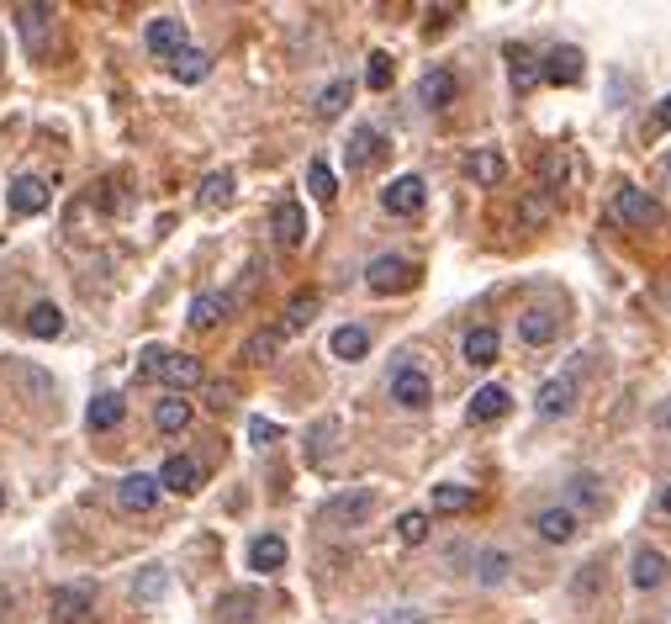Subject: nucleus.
I'll use <instances>...</instances> for the list:
<instances>
[{"label":"nucleus","instance_id":"nucleus-44","mask_svg":"<svg viewBox=\"0 0 671 624\" xmlns=\"http://www.w3.org/2000/svg\"><path fill=\"white\" fill-rule=\"evenodd\" d=\"M365 85H370V90H386V85H391V53H370Z\"/></svg>","mask_w":671,"mask_h":624},{"label":"nucleus","instance_id":"nucleus-3","mask_svg":"<svg viewBox=\"0 0 671 624\" xmlns=\"http://www.w3.org/2000/svg\"><path fill=\"white\" fill-rule=\"evenodd\" d=\"M16 27H22V43L32 59H48L53 53V6H16Z\"/></svg>","mask_w":671,"mask_h":624},{"label":"nucleus","instance_id":"nucleus-4","mask_svg":"<svg viewBox=\"0 0 671 624\" xmlns=\"http://www.w3.org/2000/svg\"><path fill=\"white\" fill-rule=\"evenodd\" d=\"M365 286L370 291H407L413 286V265L402 260V254H381V260H370V270H365Z\"/></svg>","mask_w":671,"mask_h":624},{"label":"nucleus","instance_id":"nucleus-37","mask_svg":"<svg viewBox=\"0 0 671 624\" xmlns=\"http://www.w3.org/2000/svg\"><path fill=\"white\" fill-rule=\"evenodd\" d=\"M312 318H318V291H296L286 302V328H307Z\"/></svg>","mask_w":671,"mask_h":624},{"label":"nucleus","instance_id":"nucleus-36","mask_svg":"<svg viewBox=\"0 0 671 624\" xmlns=\"http://www.w3.org/2000/svg\"><path fill=\"white\" fill-rule=\"evenodd\" d=\"M381 154V133L376 127H354V138H349V164H370Z\"/></svg>","mask_w":671,"mask_h":624},{"label":"nucleus","instance_id":"nucleus-27","mask_svg":"<svg viewBox=\"0 0 671 624\" xmlns=\"http://www.w3.org/2000/svg\"><path fill=\"white\" fill-rule=\"evenodd\" d=\"M228 297H222V291H201V297L191 302V328H217L222 318H228Z\"/></svg>","mask_w":671,"mask_h":624},{"label":"nucleus","instance_id":"nucleus-50","mask_svg":"<svg viewBox=\"0 0 671 624\" xmlns=\"http://www.w3.org/2000/svg\"><path fill=\"white\" fill-rule=\"evenodd\" d=\"M656 127H671V96L661 101V112H656Z\"/></svg>","mask_w":671,"mask_h":624},{"label":"nucleus","instance_id":"nucleus-49","mask_svg":"<svg viewBox=\"0 0 671 624\" xmlns=\"http://www.w3.org/2000/svg\"><path fill=\"white\" fill-rule=\"evenodd\" d=\"M159 365H164V350H143V376H159Z\"/></svg>","mask_w":671,"mask_h":624},{"label":"nucleus","instance_id":"nucleus-47","mask_svg":"<svg viewBox=\"0 0 671 624\" xmlns=\"http://www.w3.org/2000/svg\"><path fill=\"white\" fill-rule=\"evenodd\" d=\"M249 439H254L259 450H265V445H275V439H281V429H275L270 418H249Z\"/></svg>","mask_w":671,"mask_h":624},{"label":"nucleus","instance_id":"nucleus-24","mask_svg":"<svg viewBox=\"0 0 671 624\" xmlns=\"http://www.w3.org/2000/svg\"><path fill=\"white\" fill-rule=\"evenodd\" d=\"M122 397L117 392H101V397H90V413H85V424L96 429V434H106V429H117L122 424Z\"/></svg>","mask_w":671,"mask_h":624},{"label":"nucleus","instance_id":"nucleus-51","mask_svg":"<svg viewBox=\"0 0 671 624\" xmlns=\"http://www.w3.org/2000/svg\"><path fill=\"white\" fill-rule=\"evenodd\" d=\"M11 609V593H6V587H0V614H6Z\"/></svg>","mask_w":671,"mask_h":624},{"label":"nucleus","instance_id":"nucleus-16","mask_svg":"<svg viewBox=\"0 0 671 624\" xmlns=\"http://www.w3.org/2000/svg\"><path fill=\"white\" fill-rule=\"evenodd\" d=\"M555 334H561V318H555L550 307H529V312H518V339H524V344H550Z\"/></svg>","mask_w":671,"mask_h":624},{"label":"nucleus","instance_id":"nucleus-2","mask_svg":"<svg viewBox=\"0 0 671 624\" xmlns=\"http://www.w3.org/2000/svg\"><path fill=\"white\" fill-rule=\"evenodd\" d=\"M391 402H397V408H407V413H418V408H428V402H434V381L423 376V365L402 360L397 371H391Z\"/></svg>","mask_w":671,"mask_h":624},{"label":"nucleus","instance_id":"nucleus-12","mask_svg":"<svg viewBox=\"0 0 671 624\" xmlns=\"http://www.w3.org/2000/svg\"><path fill=\"white\" fill-rule=\"evenodd\" d=\"M270 228H275V244H286V249H302L307 244V212L296 207V201H281V207H275Z\"/></svg>","mask_w":671,"mask_h":624},{"label":"nucleus","instance_id":"nucleus-23","mask_svg":"<svg viewBox=\"0 0 671 624\" xmlns=\"http://www.w3.org/2000/svg\"><path fill=\"white\" fill-rule=\"evenodd\" d=\"M333 355L339 360H365L370 355V328H360V323L333 328Z\"/></svg>","mask_w":671,"mask_h":624},{"label":"nucleus","instance_id":"nucleus-21","mask_svg":"<svg viewBox=\"0 0 671 624\" xmlns=\"http://www.w3.org/2000/svg\"><path fill=\"white\" fill-rule=\"evenodd\" d=\"M159 376L170 381V387H175V397H180L185 387H201V360H196V355H164Z\"/></svg>","mask_w":671,"mask_h":624},{"label":"nucleus","instance_id":"nucleus-26","mask_svg":"<svg viewBox=\"0 0 671 624\" xmlns=\"http://www.w3.org/2000/svg\"><path fill=\"white\" fill-rule=\"evenodd\" d=\"M259 614V593H222L217 598V624H249Z\"/></svg>","mask_w":671,"mask_h":624},{"label":"nucleus","instance_id":"nucleus-52","mask_svg":"<svg viewBox=\"0 0 671 624\" xmlns=\"http://www.w3.org/2000/svg\"><path fill=\"white\" fill-rule=\"evenodd\" d=\"M661 508H666V513H671V487H666V492H661Z\"/></svg>","mask_w":671,"mask_h":624},{"label":"nucleus","instance_id":"nucleus-19","mask_svg":"<svg viewBox=\"0 0 671 624\" xmlns=\"http://www.w3.org/2000/svg\"><path fill=\"white\" fill-rule=\"evenodd\" d=\"M281 344H286V328H259V334L244 339V350H238V360H249V365H265L281 355Z\"/></svg>","mask_w":671,"mask_h":624},{"label":"nucleus","instance_id":"nucleus-31","mask_svg":"<svg viewBox=\"0 0 671 624\" xmlns=\"http://www.w3.org/2000/svg\"><path fill=\"white\" fill-rule=\"evenodd\" d=\"M154 424H159V434H180L185 424H191V402L170 392V397H164L159 408H154Z\"/></svg>","mask_w":671,"mask_h":624},{"label":"nucleus","instance_id":"nucleus-18","mask_svg":"<svg viewBox=\"0 0 671 624\" xmlns=\"http://www.w3.org/2000/svg\"><path fill=\"white\" fill-rule=\"evenodd\" d=\"M534 529H539V540H550V545H566V540L576 535V513H571V508H539Z\"/></svg>","mask_w":671,"mask_h":624},{"label":"nucleus","instance_id":"nucleus-6","mask_svg":"<svg viewBox=\"0 0 671 624\" xmlns=\"http://www.w3.org/2000/svg\"><path fill=\"white\" fill-rule=\"evenodd\" d=\"M6 201H11V212H16V217H37V212H48V180H43V175H16Z\"/></svg>","mask_w":671,"mask_h":624},{"label":"nucleus","instance_id":"nucleus-45","mask_svg":"<svg viewBox=\"0 0 671 624\" xmlns=\"http://www.w3.org/2000/svg\"><path fill=\"white\" fill-rule=\"evenodd\" d=\"M333 434H339V424H333V418H323V424L312 429V439H307V461H323V450H328Z\"/></svg>","mask_w":671,"mask_h":624},{"label":"nucleus","instance_id":"nucleus-15","mask_svg":"<svg viewBox=\"0 0 671 624\" xmlns=\"http://www.w3.org/2000/svg\"><path fill=\"white\" fill-rule=\"evenodd\" d=\"M154 482H159V487H170V492H180V498H191V492L201 487V466L191 461V455H170Z\"/></svg>","mask_w":671,"mask_h":624},{"label":"nucleus","instance_id":"nucleus-38","mask_svg":"<svg viewBox=\"0 0 671 624\" xmlns=\"http://www.w3.org/2000/svg\"><path fill=\"white\" fill-rule=\"evenodd\" d=\"M307 186H312V196H318V201H333V196H339V180H333V170H328L323 159L307 164Z\"/></svg>","mask_w":671,"mask_h":624},{"label":"nucleus","instance_id":"nucleus-25","mask_svg":"<svg viewBox=\"0 0 671 624\" xmlns=\"http://www.w3.org/2000/svg\"><path fill=\"white\" fill-rule=\"evenodd\" d=\"M249 566H254V572H281V566H286V540L281 535H259L249 545Z\"/></svg>","mask_w":671,"mask_h":624},{"label":"nucleus","instance_id":"nucleus-41","mask_svg":"<svg viewBox=\"0 0 671 624\" xmlns=\"http://www.w3.org/2000/svg\"><path fill=\"white\" fill-rule=\"evenodd\" d=\"M349 106V80H333V85H323V96H318V117H339Z\"/></svg>","mask_w":671,"mask_h":624},{"label":"nucleus","instance_id":"nucleus-34","mask_svg":"<svg viewBox=\"0 0 671 624\" xmlns=\"http://www.w3.org/2000/svg\"><path fill=\"white\" fill-rule=\"evenodd\" d=\"M471 503H476V492H471V487H460V482L434 487V513H465Z\"/></svg>","mask_w":671,"mask_h":624},{"label":"nucleus","instance_id":"nucleus-35","mask_svg":"<svg viewBox=\"0 0 671 624\" xmlns=\"http://www.w3.org/2000/svg\"><path fill=\"white\" fill-rule=\"evenodd\" d=\"M228 201H233V175L212 170L207 180H201V207H228Z\"/></svg>","mask_w":671,"mask_h":624},{"label":"nucleus","instance_id":"nucleus-10","mask_svg":"<svg viewBox=\"0 0 671 624\" xmlns=\"http://www.w3.org/2000/svg\"><path fill=\"white\" fill-rule=\"evenodd\" d=\"M154 503H159V482H154V476L133 471V476H122V482H117V508H127V513H148Z\"/></svg>","mask_w":671,"mask_h":624},{"label":"nucleus","instance_id":"nucleus-13","mask_svg":"<svg viewBox=\"0 0 671 624\" xmlns=\"http://www.w3.org/2000/svg\"><path fill=\"white\" fill-rule=\"evenodd\" d=\"M455 96H460V85H455L450 69H428V75L418 80V101L428 106V112H444V106H455Z\"/></svg>","mask_w":671,"mask_h":624},{"label":"nucleus","instance_id":"nucleus-14","mask_svg":"<svg viewBox=\"0 0 671 624\" xmlns=\"http://www.w3.org/2000/svg\"><path fill=\"white\" fill-rule=\"evenodd\" d=\"M180 48H185V22L180 16H154V22H148V53L175 59Z\"/></svg>","mask_w":671,"mask_h":624},{"label":"nucleus","instance_id":"nucleus-22","mask_svg":"<svg viewBox=\"0 0 671 624\" xmlns=\"http://www.w3.org/2000/svg\"><path fill=\"white\" fill-rule=\"evenodd\" d=\"M471 572H476L481 587H502V582H508V572H513V556H508V550H476Z\"/></svg>","mask_w":671,"mask_h":624},{"label":"nucleus","instance_id":"nucleus-11","mask_svg":"<svg viewBox=\"0 0 671 624\" xmlns=\"http://www.w3.org/2000/svg\"><path fill=\"white\" fill-rule=\"evenodd\" d=\"M539 80H550V85H576L582 80V48H550L545 53V64H539Z\"/></svg>","mask_w":671,"mask_h":624},{"label":"nucleus","instance_id":"nucleus-9","mask_svg":"<svg viewBox=\"0 0 671 624\" xmlns=\"http://www.w3.org/2000/svg\"><path fill=\"white\" fill-rule=\"evenodd\" d=\"M534 408H539V418H561V413H571V408H576V376H550L545 387H539Z\"/></svg>","mask_w":671,"mask_h":624},{"label":"nucleus","instance_id":"nucleus-30","mask_svg":"<svg viewBox=\"0 0 671 624\" xmlns=\"http://www.w3.org/2000/svg\"><path fill=\"white\" fill-rule=\"evenodd\" d=\"M508 75H513V90L524 96V90L539 85V59H534L529 48H508Z\"/></svg>","mask_w":671,"mask_h":624},{"label":"nucleus","instance_id":"nucleus-33","mask_svg":"<svg viewBox=\"0 0 671 624\" xmlns=\"http://www.w3.org/2000/svg\"><path fill=\"white\" fill-rule=\"evenodd\" d=\"M465 360L492 365L497 360V328H471V334H465Z\"/></svg>","mask_w":671,"mask_h":624},{"label":"nucleus","instance_id":"nucleus-43","mask_svg":"<svg viewBox=\"0 0 671 624\" xmlns=\"http://www.w3.org/2000/svg\"><path fill=\"white\" fill-rule=\"evenodd\" d=\"M545 217H550V196H545V191H534L524 207H518V223H524V228H539Z\"/></svg>","mask_w":671,"mask_h":624},{"label":"nucleus","instance_id":"nucleus-7","mask_svg":"<svg viewBox=\"0 0 671 624\" xmlns=\"http://www.w3.org/2000/svg\"><path fill=\"white\" fill-rule=\"evenodd\" d=\"M619 217L629 228H656L661 223V201L650 191H640V186H624L619 191Z\"/></svg>","mask_w":671,"mask_h":624},{"label":"nucleus","instance_id":"nucleus-53","mask_svg":"<svg viewBox=\"0 0 671 624\" xmlns=\"http://www.w3.org/2000/svg\"><path fill=\"white\" fill-rule=\"evenodd\" d=\"M0 508H6V492H0Z\"/></svg>","mask_w":671,"mask_h":624},{"label":"nucleus","instance_id":"nucleus-40","mask_svg":"<svg viewBox=\"0 0 671 624\" xmlns=\"http://www.w3.org/2000/svg\"><path fill=\"white\" fill-rule=\"evenodd\" d=\"M164 587H170V577H164V566H148V572L133 582V598H138V603H154V598H164Z\"/></svg>","mask_w":671,"mask_h":624},{"label":"nucleus","instance_id":"nucleus-46","mask_svg":"<svg viewBox=\"0 0 671 624\" xmlns=\"http://www.w3.org/2000/svg\"><path fill=\"white\" fill-rule=\"evenodd\" d=\"M233 381H207V408H217V413H228L233 408Z\"/></svg>","mask_w":671,"mask_h":624},{"label":"nucleus","instance_id":"nucleus-42","mask_svg":"<svg viewBox=\"0 0 671 624\" xmlns=\"http://www.w3.org/2000/svg\"><path fill=\"white\" fill-rule=\"evenodd\" d=\"M397 535H402V545H423V540H428V513H423V508L402 513V519H397Z\"/></svg>","mask_w":671,"mask_h":624},{"label":"nucleus","instance_id":"nucleus-32","mask_svg":"<svg viewBox=\"0 0 671 624\" xmlns=\"http://www.w3.org/2000/svg\"><path fill=\"white\" fill-rule=\"evenodd\" d=\"M465 170H471V175L481 180V186H497V180L508 175V164H502V154H497V149H476L471 159H465Z\"/></svg>","mask_w":671,"mask_h":624},{"label":"nucleus","instance_id":"nucleus-1","mask_svg":"<svg viewBox=\"0 0 671 624\" xmlns=\"http://www.w3.org/2000/svg\"><path fill=\"white\" fill-rule=\"evenodd\" d=\"M370 513H376V492H370V487H349V492H339V498L323 503V524L328 529H360Z\"/></svg>","mask_w":671,"mask_h":624},{"label":"nucleus","instance_id":"nucleus-29","mask_svg":"<svg viewBox=\"0 0 671 624\" xmlns=\"http://www.w3.org/2000/svg\"><path fill=\"white\" fill-rule=\"evenodd\" d=\"M27 334H32V339H59V334H64V312L53 307V302H37V307L27 312Z\"/></svg>","mask_w":671,"mask_h":624},{"label":"nucleus","instance_id":"nucleus-17","mask_svg":"<svg viewBox=\"0 0 671 624\" xmlns=\"http://www.w3.org/2000/svg\"><path fill=\"white\" fill-rule=\"evenodd\" d=\"M629 582H635L640 593H650V587H661V582H666V556H661V550L640 545V550H635V561H629Z\"/></svg>","mask_w":671,"mask_h":624},{"label":"nucleus","instance_id":"nucleus-28","mask_svg":"<svg viewBox=\"0 0 671 624\" xmlns=\"http://www.w3.org/2000/svg\"><path fill=\"white\" fill-rule=\"evenodd\" d=\"M207 69H212V59L201 48H180L175 59H170V75L180 80V85H196V80H207Z\"/></svg>","mask_w":671,"mask_h":624},{"label":"nucleus","instance_id":"nucleus-8","mask_svg":"<svg viewBox=\"0 0 671 624\" xmlns=\"http://www.w3.org/2000/svg\"><path fill=\"white\" fill-rule=\"evenodd\" d=\"M90 587H53V603H48V614L53 624H85L90 619Z\"/></svg>","mask_w":671,"mask_h":624},{"label":"nucleus","instance_id":"nucleus-20","mask_svg":"<svg viewBox=\"0 0 671 624\" xmlns=\"http://www.w3.org/2000/svg\"><path fill=\"white\" fill-rule=\"evenodd\" d=\"M508 413V387H481L476 397H471V408H465V418H471V424H492V418H502Z\"/></svg>","mask_w":671,"mask_h":624},{"label":"nucleus","instance_id":"nucleus-5","mask_svg":"<svg viewBox=\"0 0 671 624\" xmlns=\"http://www.w3.org/2000/svg\"><path fill=\"white\" fill-rule=\"evenodd\" d=\"M423 175H397L391 186L381 191V207L391 212V217H413V212H423Z\"/></svg>","mask_w":671,"mask_h":624},{"label":"nucleus","instance_id":"nucleus-39","mask_svg":"<svg viewBox=\"0 0 671 624\" xmlns=\"http://www.w3.org/2000/svg\"><path fill=\"white\" fill-rule=\"evenodd\" d=\"M571 503H576V508H598V503H603V487H598V476H592V471L571 476Z\"/></svg>","mask_w":671,"mask_h":624},{"label":"nucleus","instance_id":"nucleus-48","mask_svg":"<svg viewBox=\"0 0 671 624\" xmlns=\"http://www.w3.org/2000/svg\"><path fill=\"white\" fill-rule=\"evenodd\" d=\"M555 180H566V159L545 154V196H555Z\"/></svg>","mask_w":671,"mask_h":624}]
</instances>
